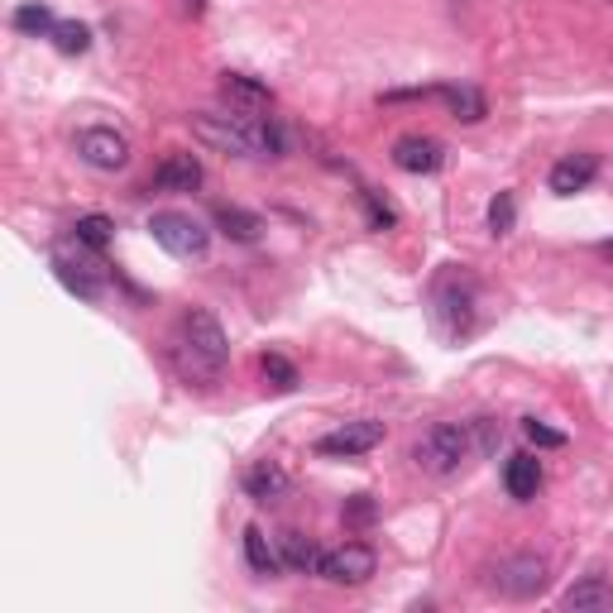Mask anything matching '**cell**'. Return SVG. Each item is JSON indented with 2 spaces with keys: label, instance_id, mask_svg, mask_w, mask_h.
Instances as JSON below:
<instances>
[{
  "label": "cell",
  "instance_id": "cell-29",
  "mask_svg": "<svg viewBox=\"0 0 613 613\" xmlns=\"http://www.w3.org/2000/svg\"><path fill=\"white\" fill-rule=\"evenodd\" d=\"M469 427H475V446H479V451H493V446H499L503 427L493 422V417H475V422H469Z\"/></svg>",
  "mask_w": 613,
  "mask_h": 613
},
{
  "label": "cell",
  "instance_id": "cell-28",
  "mask_svg": "<svg viewBox=\"0 0 613 613\" xmlns=\"http://www.w3.org/2000/svg\"><path fill=\"white\" fill-rule=\"evenodd\" d=\"M374 513H379V508H374L370 493H355V499H345V523L350 527H370Z\"/></svg>",
  "mask_w": 613,
  "mask_h": 613
},
{
  "label": "cell",
  "instance_id": "cell-14",
  "mask_svg": "<svg viewBox=\"0 0 613 613\" xmlns=\"http://www.w3.org/2000/svg\"><path fill=\"white\" fill-rule=\"evenodd\" d=\"M503 489H508V499H518V503H532V499H537V489H542V461H537V455H527V451L508 455V465H503Z\"/></svg>",
  "mask_w": 613,
  "mask_h": 613
},
{
  "label": "cell",
  "instance_id": "cell-15",
  "mask_svg": "<svg viewBox=\"0 0 613 613\" xmlns=\"http://www.w3.org/2000/svg\"><path fill=\"white\" fill-rule=\"evenodd\" d=\"M594 173H599V159L594 154H570V159H560L556 168H552V192L556 197H576V192H584L594 182Z\"/></svg>",
  "mask_w": 613,
  "mask_h": 613
},
{
  "label": "cell",
  "instance_id": "cell-22",
  "mask_svg": "<svg viewBox=\"0 0 613 613\" xmlns=\"http://www.w3.org/2000/svg\"><path fill=\"white\" fill-rule=\"evenodd\" d=\"M72 240H82L87 250H106V245L115 240V220L111 216H101V212H91V216H77V226H72Z\"/></svg>",
  "mask_w": 613,
  "mask_h": 613
},
{
  "label": "cell",
  "instance_id": "cell-25",
  "mask_svg": "<svg viewBox=\"0 0 613 613\" xmlns=\"http://www.w3.org/2000/svg\"><path fill=\"white\" fill-rule=\"evenodd\" d=\"M259 370H264V379L279 388V394H293V388H297V364H293V360L264 355V360H259Z\"/></svg>",
  "mask_w": 613,
  "mask_h": 613
},
{
  "label": "cell",
  "instance_id": "cell-8",
  "mask_svg": "<svg viewBox=\"0 0 613 613\" xmlns=\"http://www.w3.org/2000/svg\"><path fill=\"white\" fill-rule=\"evenodd\" d=\"M374 566H379L374 546H364V542H341L336 552H321L317 576L331 580V584H364V580L374 576Z\"/></svg>",
  "mask_w": 613,
  "mask_h": 613
},
{
  "label": "cell",
  "instance_id": "cell-30",
  "mask_svg": "<svg viewBox=\"0 0 613 613\" xmlns=\"http://www.w3.org/2000/svg\"><path fill=\"white\" fill-rule=\"evenodd\" d=\"M364 206H370V226H374V230H388V226H394V212H388V206L379 202V192H374V188H364Z\"/></svg>",
  "mask_w": 613,
  "mask_h": 613
},
{
  "label": "cell",
  "instance_id": "cell-17",
  "mask_svg": "<svg viewBox=\"0 0 613 613\" xmlns=\"http://www.w3.org/2000/svg\"><path fill=\"white\" fill-rule=\"evenodd\" d=\"M220 97L230 101V111H259V106H269V87L264 82H254V77H245V72H226L220 77Z\"/></svg>",
  "mask_w": 613,
  "mask_h": 613
},
{
  "label": "cell",
  "instance_id": "cell-1",
  "mask_svg": "<svg viewBox=\"0 0 613 613\" xmlns=\"http://www.w3.org/2000/svg\"><path fill=\"white\" fill-rule=\"evenodd\" d=\"M192 135L206 149L230 154V159H279L283 145H288L279 121L254 115V111H202L192 115Z\"/></svg>",
  "mask_w": 613,
  "mask_h": 613
},
{
  "label": "cell",
  "instance_id": "cell-32",
  "mask_svg": "<svg viewBox=\"0 0 613 613\" xmlns=\"http://www.w3.org/2000/svg\"><path fill=\"white\" fill-rule=\"evenodd\" d=\"M599 254H609V259H613V240H604V245H599Z\"/></svg>",
  "mask_w": 613,
  "mask_h": 613
},
{
  "label": "cell",
  "instance_id": "cell-11",
  "mask_svg": "<svg viewBox=\"0 0 613 613\" xmlns=\"http://www.w3.org/2000/svg\"><path fill=\"white\" fill-rule=\"evenodd\" d=\"M288 489H293V475L279 461H254L245 469V493L254 503H279V499H288Z\"/></svg>",
  "mask_w": 613,
  "mask_h": 613
},
{
  "label": "cell",
  "instance_id": "cell-4",
  "mask_svg": "<svg viewBox=\"0 0 613 613\" xmlns=\"http://www.w3.org/2000/svg\"><path fill=\"white\" fill-rule=\"evenodd\" d=\"M475 307H479V283L465 269H441L432 283V317L441 326V336H465L475 326Z\"/></svg>",
  "mask_w": 613,
  "mask_h": 613
},
{
  "label": "cell",
  "instance_id": "cell-26",
  "mask_svg": "<svg viewBox=\"0 0 613 613\" xmlns=\"http://www.w3.org/2000/svg\"><path fill=\"white\" fill-rule=\"evenodd\" d=\"M513 220H518L513 192H499V197L489 202V230H493V235H508V230H513Z\"/></svg>",
  "mask_w": 613,
  "mask_h": 613
},
{
  "label": "cell",
  "instance_id": "cell-16",
  "mask_svg": "<svg viewBox=\"0 0 613 613\" xmlns=\"http://www.w3.org/2000/svg\"><path fill=\"white\" fill-rule=\"evenodd\" d=\"M560 609H570V613H609L613 609V584L604 576H584L580 584H570V590L560 594Z\"/></svg>",
  "mask_w": 613,
  "mask_h": 613
},
{
  "label": "cell",
  "instance_id": "cell-10",
  "mask_svg": "<svg viewBox=\"0 0 613 613\" xmlns=\"http://www.w3.org/2000/svg\"><path fill=\"white\" fill-rule=\"evenodd\" d=\"M499 590L503 594H513V599H532V594H542L546 590V560L542 556H508L503 566H499Z\"/></svg>",
  "mask_w": 613,
  "mask_h": 613
},
{
  "label": "cell",
  "instance_id": "cell-20",
  "mask_svg": "<svg viewBox=\"0 0 613 613\" xmlns=\"http://www.w3.org/2000/svg\"><path fill=\"white\" fill-rule=\"evenodd\" d=\"M216 226L226 230L230 240H240V245H254L259 235H264V216L245 212V206H226V202H220V206H216Z\"/></svg>",
  "mask_w": 613,
  "mask_h": 613
},
{
  "label": "cell",
  "instance_id": "cell-24",
  "mask_svg": "<svg viewBox=\"0 0 613 613\" xmlns=\"http://www.w3.org/2000/svg\"><path fill=\"white\" fill-rule=\"evenodd\" d=\"M48 38H54V48L58 54H68V58H77V54H87L91 48V30L87 24H77V20H58V30Z\"/></svg>",
  "mask_w": 613,
  "mask_h": 613
},
{
  "label": "cell",
  "instance_id": "cell-5",
  "mask_svg": "<svg viewBox=\"0 0 613 613\" xmlns=\"http://www.w3.org/2000/svg\"><path fill=\"white\" fill-rule=\"evenodd\" d=\"M149 230L173 259H206V250H212V230L188 212H154Z\"/></svg>",
  "mask_w": 613,
  "mask_h": 613
},
{
  "label": "cell",
  "instance_id": "cell-2",
  "mask_svg": "<svg viewBox=\"0 0 613 613\" xmlns=\"http://www.w3.org/2000/svg\"><path fill=\"white\" fill-rule=\"evenodd\" d=\"M168 355H173V370L182 374L188 384L197 388H212L230 364V341L220 331V321L212 317L206 307H192L182 311L178 326H173V341H168Z\"/></svg>",
  "mask_w": 613,
  "mask_h": 613
},
{
  "label": "cell",
  "instance_id": "cell-18",
  "mask_svg": "<svg viewBox=\"0 0 613 613\" xmlns=\"http://www.w3.org/2000/svg\"><path fill=\"white\" fill-rule=\"evenodd\" d=\"M279 556H283V566H288L293 576H317V566H321V552L311 546V537H303V532H283Z\"/></svg>",
  "mask_w": 613,
  "mask_h": 613
},
{
  "label": "cell",
  "instance_id": "cell-13",
  "mask_svg": "<svg viewBox=\"0 0 613 613\" xmlns=\"http://www.w3.org/2000/svg\"><path fill=\"white\" fill-rule=\"evenodd\" d=\"M202 159L197 154H168V159L154 168V188L159 192H197L202 188Z\"/></svg>",
  "mask_w": 613,
  "mask_h": 613
},
{
  "label": "cell",
  "instance_id": "cell-9",
  "mask_svg": "<svg viewBox=\"0 0 613 613\" xmlns=\"http://www.w3.org/2000/svg\"><path fill=\"white\" fill-rule=\"evenodd\" d=\"M384 441V422L374 417H360V422H341L336 432H326L317 441V455H364Z\"/></svg>",
  "mask_w": 613,
  "mask_h": 613
},
{
  "label": "cell",
  "instance_id": "cell-7",
  "mask_svg": "<svg viewBox=\"0 0 613 613\" xmlns=\"http://www.w3.org/2000/svg\"><path fill=\"white\" fill-rule=\"evenodd\" d=\"M77 159L87 168H97V173H121L129 163V139L111 125H87V129H77Z\"/></svg>",
  "mask_w": 613,
  "mask_h": 613
},
{
  "label": "cell",
  "instance_id": "cell-31",
  "mask_svg": "<svg viewBox=\"0 0 613 613\" xmlns=\"http://www.w3.org/2000/svg\"><path fill=\"white\" fill-rule=\"evenodd\" d=\"M188 5H192V15H202V10H206V0H188Z\"/></svg>",
  "mask_w": 613,
  "mask_h": 613
},
{
  "label": "cell",
  "instance_id": "cell-3",
  "mask_svg": "<svg viewBox=\"0 0 613 613\" xmlns=\"http://www.w3.org/2000/svg\"><path fill=\"white\" fill-rule=\"evenodd\" d=\"M475 451L479 446H475V427H469V422H436V427H427V432L412 441V465L422 469V475L446 479Z\"/></svg>",
  "mask_w": 613,
  "mask_h": 613
},
{
  "label": "cell",
  "instance_id": "cell-27",
  "mask_svg": "<svg viewBox=\"0 0 613 613\" xmlns=\"http://www.w3.org/2000/svg\"><path fill=\"white\" fill-rule=\"evenodd\" d=\"M523 436L532 441V446H542V451H560V446H566V432H556V427L537 422V417H523Z\"/></svg>",
  "mask_w": 613,
  "mask_h": 613
},
{
  "label": "cell",
  "instance_id": "cell-21",
  "mask_svg": "<svg viewBox=\"0 0 613 613\" xmlns=\"http://www.w3.org/2000/svg\"><path fill=\"white\" fill-rule=\"evenodd\" d=\"M441 101L451 106L455 121H465V125H479V121H485V97H479L475 87H441Z\"/></svg>",
  "mask_w": 613,
  "mask_h": 613
},
{
  "label": "cell",
  "instance_id": "cell-23",
  "mask_svg": "<svg viewBox=\"0 0 613 613\" xmlns=\"http://www.w3.org/2000/svg\"><path fill=\"white\" fill-rule=\"evenodd\" d=\"M10 24H15L20 34H34V38H44V34H54V30H58L54 10H48V5H38V0H34V5H20L15 15H10Z\"/></svg>",
  "mask_w": 613,
  "mask_h": 613
},
{
  "label": "cell",
  "instance_id": "cell-12",
  "mask_svg": "<svg viewBox=\"0 0 613 613\" xmlns=\"http://www.w3.org/2000/svg\"><path fill=\"white\" fill-rule=\"evenodd\" d=\"M394 163L402 173H436V168L446 163V149H441L432 135H402L394 145Z\"/></svg>",
  "mask_w": 613,
  "mask_h": 613
},
{
  "label": "cell",
  "instance_id": "cell-6",
  "mask_svg": "<svg viewBox=\"0 0 613 613\" xmlns=\"http://www.w3.org/2000/svg\"><path fill=\"white\" fill-rule=\"evenodd\" d=\"M54 273L68 293H77L82 303H97L101 283H106V269H101L97 250H87L82 240H72V250H54Z\"/></svg>",
  "mask_w": 613,
  "mask_h": 613
},
{
  "label": "cell",
  "instance_id": "cell-19",
  "mask_svg": "<svg viewBox=\"0 0 613 613\" xmlns=\"http://www.w3.org/2000/svg\"><path fill=\"white\" fill-rule=\"evenodd\" d=\"M245 560H250V570L254 576H279V566H283V556H279V546L269 542V532L264 527H245Z\"/></svg>",
  "mask_w": 613,
  "mask_h": 613
}]
</instances>
